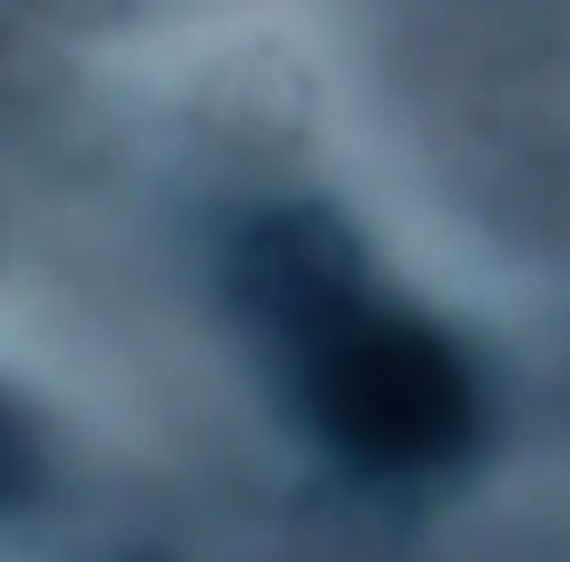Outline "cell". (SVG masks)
I'll return each mask as SVG.
<instances>
[{
	"label": "cell",
	"instance_id": "6da1fadb",
	"mask_svg": "<svg viewBox=\"0 0 570 562\" xmlns=\"http://www.w3.org/2000/svg\"><path fill=\"white\" fill-rule=\"evenodd\" d=\"M243 321L266 336L297 422L375 484H414L476 453L484 391L445 328L391 305L328 211H266L235 250Z\"/></svg>",
	"mask_w": 570,
	"mask_h": 562
},
{
	"label": "cell",
	"instance_id": "7a4b0ae2",
	"mask_svg": "<svg viewBox=\"0 0 570 562\" xmlns=\"http://www.w3.org/2000/svg\"><path fill=\"white\" fill-rule=\"evenodd\" d=\"M40 476V453H32V430L17 422V406L0 398V507H17Z\"/></svg>",
	"mask_w": 570,
	"mask_h": 562
},
{
	"label": "cell",
	"instance_id": "3957f363",
	"mask_svg": "<svg viewBox=\"0 0 570 562\" xmlns=\"http://www.w3.org/2000/svg\"><path fill=\"white\" fill-rule=\"evenodd\" d=\"M134 562H149V554H134Z\"/></svg>",
	"mask_w": 570,
	"mask_h": 562
}]
</instances>
